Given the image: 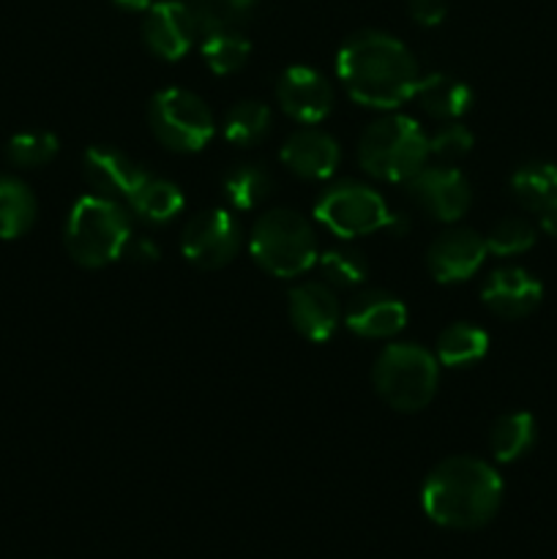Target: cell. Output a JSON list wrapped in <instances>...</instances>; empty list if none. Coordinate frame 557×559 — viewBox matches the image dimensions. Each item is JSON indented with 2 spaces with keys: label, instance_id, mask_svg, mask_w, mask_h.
<instances>
[{
  "label": "cell",
  "instance_id": "6da1fadb",
  "mask_svg": "<svg viewBox=\"0 0 557 559\" xmlns=\"http://www.w3.org/2000/svg\"><path fill=\"white\" fill-rule=\"evenodd\" d=\"M336 74L353 102L375 109L402 107L415 96L420 80L413 52L380 31L355 33L339 49Z\"/></svg>",
  "mask_w": 557,
  "mask_h": 559
},
{
  "label": "cell",
  "instance_id": "7a4b0ae2",
  "mask_svg": "<svg viewBox=\"0 0 557 559\" xmlns=\"http://www.w3.org/2000/svg\"><path fill=\"white\" fill-rule=\"evenodd\" d=\"M502 502V478L491 464L451 456L437 464L420 489V508L446 530H481Z\"/></svg>",
  "mask_w": 557,
  "mask_h": 559
},
{
  "label": "cell",
  "instance_id": "3957f363",
  "mask_svg": "<svg viewBox=\"0 0 557 559\" xmlns=\"http://www.w3.org/2000/svg\"><path fill=\"white\" fill-rule=\"evenodd\" d=\"M131 222L118 200L102 194L80 197L66 218V251L82 267H104L123 257Z\"/></svg>",
  "mask_w": 557,
  "mask_h": 559
},
{
  "label": "cell",
  "instance_id": "277c9868",
  "mask_svg": "<svg viewBox=\"0 0 557 559\" xmlns=\"http://www.w3.org/2000/svg\"><path fill=\"white\" fill-rule=\"evenodd\" d=\"M426 158H429V136L404 115L375 120L360 136L358 162L377 180L410 183L426 167Z\"/></svg>",
  "mask_w": 557,
  "mask_h": 559
},
{
  "label": "cell",
  "instance_id": "5b68a950",
  "mask_svg": "<svg viewBox=\"0 0 557 559\" xmlns=\"http://www.w3.org/2000/svg\"><path fill=\"white\" fill-rule=\"evenodd\" d=\"M437 382V358L413 342L388 344L371 366V385L377 396L399 413H420L435 399Z\"/></svg>",
  "mask_w": 557,
  "mask_h": 559
},
{
  "label": "cell",
  "instance_id": "8992f818",
  "mask_svg": "<svg viewBox=\"0 0 557 559\" xmlns=\"http://www.w3.org/2000/svg\"><path fill=\"white\" fill-rule=\"evenodd\" d=\"M257 265L276 278H295L317 265V238L311 224L289 207H276L257 218L249 235Z\"/></svg>",
  "mask_w": 557,
  "mask_h": 559
},
{
  "label": "cell",
  "instance_id": "52a82bcc",
  "mask_svg": "<svg viewBox=\"0 0 557 559\" xmlns=\"http://www.w3.org/2000/svg\"><path fill=\"white\" fill-rule=\"evenodd\" d=\"M315 216L322 227L331 229L339 238H358V235H371L377 229H396L402 233L404 222L396 213L388 211L386 200L375 189L364 183H339L328 189L317 200Z\"/></svg>",
  "mask_w": 557,
  "mask_h": 559
},
{
  "label": "cell",
  "instance_id": "ba28073f",
  "mask_svg": "<svg viewBox=\"0 0 557 559\" xmlns=\"http://www.w3.org/2000/svg\"><path fill=\"white\" fill-rule=\"evenodd\" d=\"M151 129L162 145L178 153H197L213 136V112L197 93L167 87L153 96Z\"/></svg>",
  "mask_w": 557,
  "mask_h": 559
},
{
  "label": "cell",
  "instance_id": "9c48e42d",
  "mask_svg": "<svg viewBox=\"0 0 557 559\" xmlns=\"http://www.w3.org/2000/svg\"><path fill=\"white\" fill-rule=\"evenodd\" d=\"M240 249V224L224 207L202 211L191 218L180 235V251L191 265L218 271L229 265Z\"/></svg>",
  "mask_w": 557,
  "mask_h": 559
},
{
  "label": "cell",
  "instance_id": "30bf717a",
  "mask_svg": "<svg viewBox=\"0 0 557 559\" xmlns=\"http://www.w3.org/2000/svg\"><path fill=\"white\" fill-rule=\"evenodd\" d=\"M413 200L442 224H453L473 205V189L467 178L453 167H424L410 180Z\"/></svg>",
  "mask_w": 557,
  "mask_h": 559
},
{
  "label": "cell",
  "instance_id": "8fae6325",
  "mask_svg": "<svg viewBox=\"0 0 557 559\" xmlns=\"http://www.w3.org/2000/svg\"><path fill=\"white\" fill-rule=\"evenodd\" d=\"M278 107L306 126L322 123L333 109V87L309 66H289L276 82Z\"/></svg>",
  "mask_w": 557,
  "mask_h": 559
},
{
  "label": "cell",
  "instance_id": "7c38bea8",
  "mask_svg": "<svg viewBox=\"0 0 557 559\" xmlns=\"http://www.w3.org/2000/svg\"><path fill=\"white\" fill-rule=\"evenodd\" d=\"M486 254V238H481L473 229H446L437 235L429 246V262L431 276L440 284H459L467 282L481 265H484Z\"/></svg>",
  "mask_w": 557,
  "mask_h": 559
},
{
  "label": "cell",
  "instance_id": "4fadbf2b",
  "mask_svg": "<svg viewBox=\"0 0 557 559\" xmlns=\"http://www.w3.org/2000/svg\"><path fill=\"white\" fill-rule=\"evenodd\" d=\"M142 38L147 49L162 60H178L191 49L197 38L194 16H191L189 3L180 0H162L147 9L145 22H142Z\"/></svg>",
  "mask_w": 557,
  "mask_h": 559
},
{
  "label": "cell",
  "instance_id": "5bb4252c",
  "mask_svg": "<svg viewBox=\"0 0 557 559\" xmlns=\"http://www.w3.org/2000/svg\"><path fill=\"white\" fill-rule=\"evenodd\" d=\"M544 298V287L524 267H497L481 287V300L489 311L506 320H522L533 314Z\"/></svg>",
  "mask_w": 557,
  "mask_h": 559
},
{
  "label": "cell",
  "instance_id": "9a60e30c",
  "mask_svg": "<svg viewBox=\"0 0 557 559\" xmlns=\"http://www.w3.org/2000/svg\"><path fill=\"white\" fill-rule=\"evenodd\" d=\"M289 322L309 342H328L342 320V306L328 284L304 282L289 289Z\"/></svg>",
  "mask_w": 557,
  "mask_h": 559
},
{
  "label": "cell",
  "instance_id": "2e32d148",
  "mask_svg": "<svg viewBox=\"0 0 557 559\" xmlns=\"http://www.w3.org/2000/svg\"><path fill=\"white\" fill-rule=\"evenodd\" d=\"M82 167H85V180L96 189V194L109 197V200L129 202V197L147 178V173L134 158L109 145L87 147Z\"/></svg>",
  "mask_w": 557,
  "mask_h": 559
},
{
  "label": "cell",
  "instance_id": "e0dca14e",
  "mask_svg": "<svg viewBox=\"0 0 557 559\" xmlns=\"http://www.w3.org/2000/svg\"><path fill=\"white\" fill-rule=\"evenodd\" d=\"M342 162L336 140L320 129H298L282 145V164L304 180L331 178Z\"/></svg>",
  "mask_w": 557,
  "mask_h": 559
},
{
  "label": "cell",
  "instance_id": "ac0fdd59",
  "mask_svg": "<svg viewBox=\"0 0 557 559\" xmlns=\"http://www.w3.org/2000/svg\"><path fill=\"white\" fill-rule=\"evenodd\" d=\"M344 322L360 338H391L407 322V309L396 295L366 289L349 300Z\"/></svg>",
  "mask_w": 557,
  "mask_h": 559
},
{
  "label": "cell",
  "instance_id": "d6986e66",
  "mask_svg": "<svg viewBox=\"0 0 557 559\" xmlns=\"http://www.w3.org/2000/svg\"><path fill=\"white\" fill-rule=\"evenodd\" d=\"M413 98H418L420 109L431 118L457 120L473 104V91L451 74H429L420 76Z\"/></svg>",
  "mask_w": 557,
  "mask_h": 559
},
{
  "label": "cell",
  "instance_id": "ffe728a7",
  "mask_svg": "<svg viewBox=\"0 0 557 559\" xmlns=\"http://www.w3.org/2000/svg\"><path fill=\"white\" fill-rule=\"evenodd\" d=\"M486 349H489V336H486L484 328L453 322L437 336L435 358L437 364L448 366V369H467L484 358Z\"/></svg>",
  "mask_w": 557,
  "mask_h": 559
},
{
  "label": "cell",
  "instance_id": "44dd1931",
  "mask_svg": "<svg viewBox=\"0 0 557 559\" xmlns=\"http://www.w3.org/2000/svg\"><path fill=\"white\" fill-rule=\"evenodd\" d=\"M36 197L20 178H0V238L16 240L36 222Z\"/></svg>",
  "mask_w": 557,
  "mask_h": 559
},
{
  "label": "cell",
  "instance_id": "7402d4cb",
  "mask_svg": "<svg viewBox=\"0 0 557 559\" xmlns=\"http://www.w3.org/2000/svg\"><path fill=\"white\" fill-rule=\"evenodd\" d=\"M129 207L151 224H164L183 211V191L173 180L147 175L140 189L129 197Z\"/></svg>",
  "mask_w": 557,
  "mask_h": 559
},
{
  "label": "cell",
  "instance_id": "603a6c76",
  "mask_svg": "<svg viewBox=\"0 0 557 559\" xmlns=\"http://www.w3.org/2000/svg\"><path fill=\"white\" fill-rule=\"evenodd\" d=\"M535 445V420L530 413H508L489 431V451L500 464L519 462Z\"/></svg>",
  "mask_w": 557,
  "mask_h": 559
},
{
  "label": "cell",
  "instance_id": "cb8c5ba5",
  "mask_svg": "<svg viewBox=\"0 0 557 559\" xmlns=\"http://www.w3.org/2000/svg\"><path fill=\"white\" fill-rule=\"evenodd\" d=\"M511 191L519 205L538 213L541 207L557 200V164L530 162L519 167L511 178Z\"/></svg>",
  "mask_w": 557,
  "mask_h": 559
},
{
  "label": "cell",
  "instance_id": "d4e9b609",
  "mask_svg": "<svg viewBox=\"0 0 557 559\" xmlns=\"http://www.w3.org/2000/svg\"><path fill=\"white\" fill-rule=\"evenodd\" d=\"M249 55V38H246L244 33L235 31V27H224V31L202 36V60H205L208 69L218 76L235 74V71L244 69Z\"/></svg>",
  "mask_w": 557,
  "mask_h": 559
},
{
  "label": "cell",
  "instance_id": "484cf974",
  "mask_svg": "<svg viewBox=\"0 0 557 559\" xmlns=\"http://www.w3.org/2000/svg\"><path fill=\"white\" fill-rule=\"evenodd\" d=\"M222 189L235 211H251L271 194V175L260 164H238L224 175Z\"/></svg>",
  "mask_w": 557,
  "mask_h": 559
},
{
  "label": "cell",
  "instance_id": "4316f807",
  "mask_svg": "<svg viewBox=\"0 0 557 559\" xmlns=\"http://www.w3.org/2000/svg\"><path fill=\"white\" fill-rule=\"evenodd\" d=\"M271 131V109L262 102H240L224 118V136L238 147H251L262 142Z\"/></svg>",
  "mask_w": 557,
  "mask_h": 559
},
{
  "label": "cell",
  "instance_id": "83f0119b",
  "mask_svg": "<svg viewBox=\"0 0 557 559\" xmlns=\"http://www.w3.org/2000/svg\"><path fill=\"white\" fill-rule=\"evenodd\" d=\"M58 136L49 134V131H22V134H14L5 145V156L14 167H44V164L52 162L58 156Z\"/></svg>",
  "mask_w": 557,
  "mask_h": 559
},
{
  "label": "cell",
  "instance_id": "f1b7e54d",
  "mask_svg": "<svg viewBox=\"0 0 557 559\" xmlns=\"http://www.w3.org/2000/svg\"><path fill=\"white\" fill-rule=\"evenodd\" d=\"M535 243V227L528 218L508 216L502 222H497L491 227V233L486 235V249L495 257H517L524 251L533 249Z\"/></svg>",
  "mask_w": 557,
  "mask_h": 559
},
{
  "label": "cell",
  "instance_id": "f546056e",
  "mask_svg": "<svg viewBox=\"0 0 557 559\" xmlns=\"http://www.w3.org/2000/svg\"><path fill=\"white\" fill-rule=\"evenodd\" d=\"M322 276L336 287H358L369 276V265H366L364 254L355 249H331L325 254L317 257Z\"/></svg>",
  "mask_w": 557,
  "mask_h": 559
},
{
  "label": "cell",
  "instance_id": "4dcf8cb0",
  "mask_svg": "<svg viewBox=\"0 0 557 559\" xmlns=\"http://www.w3.org/2000/svg\"><path fill=\"white\" fill-rule=\"evenodd\" d=\"M470 147H473V131L462 123H453V120L429 136V156L442 158V162L467 156Z\"/></svg>",
  "mask_w": 557,
  "mask_h": 559
},
{
  "label": "cell",
  "instance_id": "1f68e13d",
  "mask_svg": "<svg viewBox=\"0 0 557 559\" xmlns=\"http://www.w3.org/2000/svg\"><path fill=\"white\" fill-rule=\"evenodd\" d=\"M410 16L418 22L420 27H435L446 20V0H407Z\"/></svg>",
  "mask_w": 557,
  "mask_h": 559
},
{
  "label": "cell",
  "instance_id": "d6a6232c",
  "mask_svg": "<svg viewBox=\"0 0 557 559\" xmlns=\"http://www.w3.org/2000/svg\"><path fill=\"white\" fill-rule=\"evenodd\" d=\"M123 257H129L137 265H153L162 254H158V246L153 243L151 238H134V235H131L129 243H126L123 249Z\"/></svg>",
  "mask_w": 557,
  "mask_h": 559
},
{
  "label": "cell",
  "instance_id": "836d02e7",
  "mask_svg": "<svg viewBox=\"0 0 557 559\" xmlns=\"http://www.w3.org/2000/svg\"><path fill=\"white\" fill-rule=\"evenodd\" d=\"M538 224L546 235L557 238V200H552L549 205L538 211Z\"/></svg>",
  "mask_w": 557,
  "mask_h": 559
},
{
  "label": "cell",
  "instance_id": "e575fe53",
  "mask_svg": "<svg viewBox=\"0 0 557 559\" xmlns=\"http://www.w3.org/2000/svg\"><path fill=\"white\" fill-rule=\"evenodd\" d=\"M112 3L123 11H147L153 5V0H112Z\"/></svg>",
  "mask_w": 557,
  "mask_h": 559
},
{
  "label": "cell",
  "instance_id": "d590c367",
  "mask_svg": "<svg viewBox=\"0 0 557 559\" xmlns=\"http://www.w3.org/2000/svg\"><path fill=\"white\" fill-rule=\"evenodd\" d=\"M224 3H227V9H233L238 14V11H249L257 0H224Z\"/></svg>",
  "mask_w": 557,
  "mask_h": 559
}]
</instances>
